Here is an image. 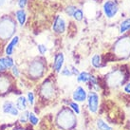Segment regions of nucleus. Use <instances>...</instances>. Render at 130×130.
I'll list each match as a JSON object with an SVG mask.
<instances>
[{
	"instance_id": "obj_12",
	"label": "nucleus",
	"mask_w": 130,
	"mask_h": 130,
	"mask_svg": "<svg viewBox=\"0 0 130 130\" xmlns=\"http://www.w3.org/2000/svg\"><path fill=\"white\" fill-rule=\"evenodd\" d=\"M87 98V91L85 90V88L82 87H78L76 88L72 94V99L74 102H85Z\"/></svg>"
},
{
	"instance_id": "obj_13",
	"label": "nucleus",
	"mask_w": 130,
	"mask_h": 130,
	"mask_svg": "<svg viewBox=\"0 0 130 130\" xmlns=\"http://www.w3.org/2000/svg\"><path fill=\"white\" fill-rule=\"evenodd\" d=\"M64 62H65V56L62 52H59V53L55 55L54 62H53V69H54L55 72H61Z\"/></svg>"
},
{
	"instance_id": "obj_31",
	"label": "nucleus",
	"mask_w": 130,
	"mask_h": 130,
	"mask_svg": "<svg viewBox=\"0 0 130 130\" xmlns=\"http://www.w3.org/2000/svg\"><path fill=\"white\" fill-rule=\"evenodd\" d=\"M27 2H28V0H18V5L19 7L23 9V8L25 7L26 5H27Z\"/></svg>"
},
{
	"instance_id": "obj_32",
	"label": "nucleus",
	"mask_w": 130,
	"mask_h": 130,
	"mask_svg": "<svg viewBox=\"0 0 130 130\" xmlns=\"http://www.w3.org/2000/svg\"><path fill=\"white\" fill-rule=\"evenodd\" d=\"M123 90H124V92L130 94V83H128V84L125 85V87H123Z\"/></svg>"
},
{
	"instance_id": "obj_33",
	"label": "nucleus",
	"mask_w": 130,
	"mask_h": 130,
	"mask_svg": "<svg viewBox=\"0 0 130 130\" xmlns=\"http://www.w3.org/2000/svg\"><path fill=\"white\" fill-rule=\"evenodd\" d=\"M5 2H6V0H0V7H1Z\"/></svg>"
},
{
	"instance_id": "obj_25",
	"label": "nucleus",
	"mask_w": 130,
	"mask_h": 130,
	"mask_svg": "<svg viewBox=\"0 0 130 130\" xmlns=\"http://www.w3.org/2000/svg\"><path fill=\"white\" fill-rule=\"evenodd\" d=\"M27 100H28V103L30 105H34V94L31 91H29L28 94H27Z\"/></svg>"
},
{
	"instance_id": "obj_4",
	"label": "nucleus",
	"mask_w": 130,
	"mask_h": 130,
	"mask_svg": "<svg viewBox=\"0 0 130 130\" xmlns=\"http://www.w3.org/2000/svg\"><path fill=\"white\" fill-rule=\"evenodd\" d=\"M45 71V65L41 60H34V61L29 64V74L31 76L33 79H38L41 78Z\"/></svg>"
},
{
	"instance_id": "obj_26",
	"label": "nucleus",
	"mask_w": 130,
	"mask_h": 130,
	"mask_svg": "<svg viewBox=\"0 0 130 130\" xmlns=\"http://www.w3.org/2000/svg\"><path fill=\"white\" fill-rule=\"evenodd\" d=\"M76 10H77V8L75 6H69L66 9V12H67V14L69 15V16H73Z\"/></svg>"
},
{
	"instance_id": "obj_9",
	"label": "nucleus",
	"mask_w": 130,
	"mask_h": 130,
	"mask_svg": "<svg viewBox=\"0 0 130 130\" xmlns=\"http://www.w3.org/2000/svg\"><path fill=\"white\" fill-rule=\"evenodd\" d=\"M11 79L6 74L0 75V95H5L11 89Z\"/></svg>"
},
{
	"instance_id": "obj_10",
	"label": "nucleus",
	"mask_w": 130,
	"mask_h": 130,
	"mask_svg": "<svg viewBox=\"0 0 130 130\" xmlns=\"http://www.w3.org/2000/svg\"><path fill=\"white\" fill-rule=\"evenodd\" d=\"M52 29L57 34H62L66 31V22L61 16L57 15L55 17L54 21H53V25H52Z\"/></svg>"
},
{
	"instance_id": "obj_19",
	"label": "nucleus",
	"mask_w": 130,
	"mask_h": 130,
	"mask_svg": "<svg viewBox=\"0 0 130 130\" xmlns=\"http://www.w3.org/2000/svg\"><path fill=\"white\" fill-rule=\"evenodd\" d=\"M128 29H130V18L125 19L124 21H123L121 23V26H120V32L124 33L125 31H127Z\"/></svg>"
},
{
	"instance_id": "obj_20",
	"label": "nucleus",
	"mask_w": 130,
	"mask_h": 130,
	"mask_svg": "<svg viewBox=\"0 0 130 130\" xmlns=\"http://www.w3.org/2000/svg\"><path fill=\"white\" fill-rule=\"evenodd\" d=\"M91 64L93 66L95 69H99L101 68L102 66V60H101V56L99 54H95L91 59Z\"/></svg>"
},
{
	"instance_id": "obj_15",
	"label": "nucleus",
	"mask_w": 130,
	"mask_h": 130,
	"mask_svg": "<svg viewBox=\"0 0 130 130\" xmlns=\"http://www.w3.org/2000/svg\"><path fill=\"white\" fill-rule=\"evenodd\" d=\"M28 100H27V98L25 96H19L17 98V100H16V103H15V105H16V107L18 109L19 111L21 110V111H25L27 110L28 108Z\"/></svg>"
},
{
	"instance_id": "obj_11",
	"label": "nucleus",
	"mask_w": 130,
	"mask_h": 130,
	"mask_svg": "<svg viewBox=\"0 0 130 130\" xmlns=\"http://www.w3.org/2000/svg\"><path fill=\"white\" fill-rule=\"evenodd\" d=\"M123 73L121 71H114V72L110 73L108 75V78H107V83L112 87L119 86L123 83Z\"/></svg>"
},
{
	"instance_id": "obj_16",
	"label": "nucleus",
	"mask_w": 130,
	"mask_h": 130,
	"mask_svg": "<svg viewBox=\"0 0 130 130\" xmlns=\"http://www.w3.org/2000/svg\"><path fill=\"white\" fill-rule=\"evenodd\" d=\"M15 15H16V19L19 22V24L21 26L24 25L26 23V19H27V14H26L25 11L23 9L18 10V11L15 12Z\"/></svg>"
},
{
	"instance_id": "obj_27",
	"label": "nucleus",
	"mask_w": 130,
	"mask_h": 130,
	"mask_svg": "<svg viewBox=\"0 0 130 130\" xmlns=\"http://www.w3.org/2000/svg\"><path fill=\"white\" fill-rule=\"evenodd\" d=\"M37 50H38L40 54L44 55L47 51V47H46L45 45H43V44H39V45L37 46Z\"/></svg>"
},
{
	"instance_id": "obj_8",
	"label": "nucleus",
	"mask_w": 130,
	"mask_h": 130,
	"mask_svg": "<svg viewBox=\"0 0 130 130\" xmlns=\"http://www.w3.org/2000/svg\"><path fill=\"white\" fill-rule=\"evenodd\" d=\"M2 110L5 114L8 115L13 116V117H17L19 116V110L17 109L15 104H13L11 101H5L2 105Z\"/></svg>"
},
{
	"instance_id": "obj_17",
	"label": "nucleus",
	"mask_w": 130,
	"mask_h": 130,
	"mask_svg": "<svg viewBox=\"0 0 130 130\" xmlns=\"http://www.w3.org/2000/svg\"><path fill=\"white\" fill-rule=\"evenodd\" d=\"M91 74H89L87 71H83V72L79 73L77 75V81L79 83H88V81L90 79Z\"/></svg>"
},
{
	"instance_id": "obj_3",
	"label": "nucleus",
	"mask_w": 130,
	"mask_h": 130,
	"mask_svg": "<svg viewBox=\"0 0 130 130\" xmlns=\"http://www.w3.org/2000/svg\"><path fill=\"white\" fill-rule=\"evenodd\" d=\"M115 52L120 57L125 58L130 55V40L125 37L123 39L119 40L115 45Z\"/></svg>"
},
{
	"instance_id": "obj_29",
	"label": "nucleus",
	"mask_w": 130,
	"mask_h": 130,
	"mask_svg": "<svg viewBox=\"0 0 130 130\" xmlns=\"http://www.w3.org/2000/svg\"><path fill=\"white\" fill-rule=\"evenodd\" d=\"M7 69V67H6V64H5V60H4V57L0 58V71H5Z\"/></svg>"
},
{
	"instance_id": "obj_18",
	"label": "nucleus",
	"mask_w": 130,
	"mask_h": 130,
	"mask_svg": "<svg viewBox=\"0 0 130 130\" xmlns=\"http://www.w3.org/2000/svg\"><path fill=\"white\" fill-rule=\"evenodd\" d=\"M96 125H97V128L99 130H113V128L111 126H109L108 124L102 119L97 120Z\"/></svg>"
},
{
	"instance_id": "obj_34",
	"label": "nucleus",
	"mask_w": 130,
	"mask_h": 130,
	"mask_svg": "<svg viewBox=\"0 0 130 130\" xmlns=\"http://www.w3.org/2000/svg\"><path fill=\"white\" fill-rule=\"evenodd\" d=\"M13 130H27V129H25V128H22V127H18V128H15V129H13Z\"/></svg>"
},
{
	"instance_id": "obj_14",
	"label": "nucleus",
	"mask_w": 130,
	"mask_h": 130,
	"mask_svg": "<svg viewBox=\"0 0 130 130\" xmlns=\"http://www.w3.org/2000/svg\"><path fill=\"white\" fill-rule=\"evenodd\" d=\"M19 42V37L18 36H14L11 38V40L9 42L6 47H5V52H6V54L7 56H11L12 54V52L14 51V47L15 46L18 44Z\"/></svg>"
},
{
	"instance_id": "obj_30",
	"label": "nucleus",
	"mask_w": 130,
	"mask_h": 130,
	"mask_svg": "<svg viewBox=\"0 0 130 130\" xmlns=\"http://www.w3.org/2000/svg\"><path fill=\"white\" fill-rule=\"evenodd\" d=\"M61 74L63 76H67V77H69V76H71L72 75V73H71V70L69 69L68 68H65V69L62 70Z\"/></svg>"
},
{
	"instance_id": "obj_22",
	"label": "nucleus",
	"mask_w": 130,
	"mask_h": 130,
	"mask_svg": "<svg viewBox=\"0 0 130 130\" xmlns=\"http://www.w3.org/2000/svg\"><path fill=\"white\" fill-rule=\"evenodd\" d=\"M29 122L30 123L31 125H37L38 123H39V118H38V117H37L33 112H29Z\"/></svg>"
},
{
	"instance_id": "obj_1",
	"label": "nucleus",
	"mask_w": 130,
	"mask_h": 130,
	"mask_svg": "<svg viewBox=\"0 0 130 130\" xmlns=\"http://www.w3.org/2000/svg\"><path fill=\"white\" fill-rule=\"evenodd\" d=\"M56 123L61 129L71 130L75 127L77 119L74 112L69 107L61 109L56 117Z\"/></svg>"
},
{
	"instance_id": "obj_24",
	"label": "nucleus",
	"mask_w": 130,
	"mask_h": 130,
	"mask_svg": "<svg viewBox=\"0 0 130 130\" xmlns=\"http://www.w3.org/2000/svg\"><path fill=\"white\" fill-rule=\"evenodd\" d=\"M69 107L71 108V110H72L74 113H76V114H80V107L76 102H71V103H69Z\"/></svg>"
},
{
	"instance_id": "obj_21",
	"label": "nucleus",
	"mask_w": 130,
	"mask_h": 130,
	"mask_svg": "<svg viewBox=\"0 0 130 130\" xmlns=\"http://www.w3.org/2000/svg\"><path fill=\"white\" fill-rule=\"evenodd\" d=\"M29 110L23 111L22 114H19V122H20L21 123H26L28 121H29Z\"/></svg>"
},
{
	"instance_id": "obj_7",
	"label": "nucleus",
	"mask_w": 130,
	"mask_h": 130,
	"mask_svg": "<svg viewBox=\"0 0 130 130\" xmlns=\"http://www.w3.org/2000/svg\"><path fill=\"white\" fill-rule=\"evenodd\" d=\"M118 11H119L118 5L114 1H112V0H108V1H106L104 4V12H105V16L107 18L114 17L117 14Z\"/></svg>"
},
{
	"instance_id": "obj_5",
	"label": "nucleus",
	"mask_w": 130,
	"mask_h": 130,
	"mask_svg": "<svg viewBox=\"0 0 130 130\" xmlns=\"http://www.w3.org/2000/svg\"><path fill=\"white\" fill-rule=\"evenodd\" d=\"M40 92H41V95L43 96L45 99H47L50 100L51 98L54 97V93H55V88L53 84L50 82V81H46L45 83H43L42 87H41V89H40Z\"/></svg>"
},
{
	"instance_id": "obj_6",
	"label": "nucleus",
	"mask_w": 130,
	"mask_h": 130,
	"mask_svg": "<svg viewBox=\"0 0 130 130\" xmlns=\"http://www.w3.org/2000/svg\"><path fill=\"white\" fill-rule=\"evenodd\" d=\"M87 100L89 111L92 113H96L99 108V95L94 91H90L87 95Z\"/></svg>"
},
{
	"instance_id": "obj_23",
	"label": "nucleus",
	"mask_w": 130,
	"mask_h": 130,
	"mask_svg": "<svg viewBox=\"0 0 130 130\" xmlns=\"http://www.w3.org/2000/svg\"><path fill=\"white\" fill-rule=\"evenodd\" d=\"M73 17L75 19L76 21H82L84 18V12L81 9H77L73 14Z\"/></svg>"
},
{
	"instance_id": "obj_28",
	"label": "nucleus",
	"mask_w": 130,
	"mask_h": 130,
	"mask_svg": "<svg viewBox=\"0 0 130 130\" xmlns=\"http://www.w3.org/2000/svg\"><path fill=\"white\" fill-rule=\"evenodd\" d=\"M11 73H12V76L14 78H18L19 75H20V72H19V69L16 66L13 65V67L11 68Z\"/></svg>"
},
{
	"instance_id": "obj_2",
	"label": "nucleus",
	"mask_w": 130,
	"mask_h": 130,
	"mask_svg": "<svg viewBox=\"0 0 130 130\" xmlns=\"http://www.w3.org/2000/svg\"><path fill=\"white\" fill-rule=\"evenodd\" d=\"M16 30L15 22L10 17H4L0 20V39L9 40Z\"/></svg>"
}]
</instances>
